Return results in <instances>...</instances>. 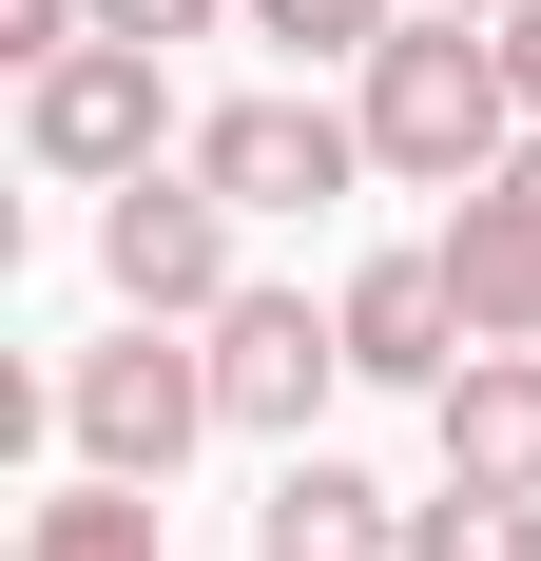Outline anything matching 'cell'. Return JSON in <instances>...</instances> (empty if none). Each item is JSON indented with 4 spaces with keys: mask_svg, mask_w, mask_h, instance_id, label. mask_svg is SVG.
I'll list each match as a JSON object with an SVG mask.
<instances>
[{
    "mask_svg": "<svg viewBox=\"0 0 541 561\" xmlns=\"http://www.w3.org/2000/svg\"><path fill=\"white\" fill-rule=\"evenodd\" d=\"M406 561H541V504H503V484H445V504H406Z\"/></svg>",
    "mask_w": 541,
    "mask_h": 561,
    "instance_id": "12",
    "label": "cell"
},
{
    "mask_svg": "<svg viewBox=\"0 0 541 561\" xmlns=\"http://www.w3.org/2000/svg\"><path fill=\"white\" fill-rule=\"evenodd\" d=\"M252 561H406V504H387L368 465L290 446V465H270V504H252Z\"/></svg>",
    "mask_w": 541,
    "mask_h": 561,
    "instance_id": "10",
    "label": "cell"
},
{
    "mask_svg": "<svg viewBox=\"0 0 541 561\" xmlns=\"http://www.w3.org/2000/svg\"><path fill=\"white\" fill-rule=\"evenodd\" d=\"M348 116H368V174H406V194H464V174H503L541 136L522 78H503V20H445V0H406L348 58Z\"/></svg>",
    "mask_w": 541,
    "mask_h": 561,
    "instance_id": "1",
    "label": "cell"
},
{
    "mask_svg": "<svg viewBox=\"0 0 541 561\" xmlns=\"http://www.w3.org/2000/svg\"><path fill=\"white\" fill-rule=\"evenodd\" d=\"M329 310H348V388H445V368L484 348V330H464V290H445V252H368Z\"/></svg>",
    "mask_w": 541,
    "mask_h": 561,
    "instance_id": "8",
    "label": "cell"
},
{
    "mask_svg": "<svg viewBox=\"0 0 541 561\" xmlns=\"http://www.w3.org/2000/svg\"><path fill=\"white\" fill-rule=\"evenodd\" d=\"M214 426H232V407H214V330H156V310H136L116 348H78V368H58V446L116 465V484H174Z\"/></svg>",
    "mask_w": 541,
    "mask_h": 561,
    "instance_id": "2",
    "label": "cell"
},
{
    "mask_svg": "<svg viewBox=\"0 0 541 561\" xmlns=\"http://www.w3.org/2000/svg\"><path fill=\"white\" fill-rule=\"evenodd\" d=\"M503 78H522V116H541V0H503Z\"/></svg>",
    "mask_w": 541,
    "mask_h": 561,
    "instance_id": "15",
    "label": "cell"
},
{
    "mask_svg": "<svg viewBox=\"0 0 541 561\" xmlns=\"http://www.w3.org/2000/svg\"><path fill=\"white\" fill-rule=\"evenodd\" d=\"M445 426V484H503V504H541V348H464L426 388Z\"/></svg>",
    "mask_w": 541,
    "mask_h": 561,
    "instance_id": "9",
    "label": "cell"
},
{
    "mask_svg": "<svg viewBox=\"0 0 541 561\" xmlns=\"http://www.w3.org/2000/svg\"><path fill=\"white\" fill-rule=\"evenodd\" d=\"M194 174H214L232 214H329V194L368 174V116L348 98H214L194 116Z\"/></svg>",
    "mask_w": 541,
    "mask_h": 561,
    "instance_id": "5",
    "label": "cell"
},
{
    "mask_svg": "<svg viewBox=\"0 0 541 561\" xmlns=\"http://www.w3.org/2000/svg\"><path fill=\"white\" fill-rule=\"evenodd\" d=\"M97 272H116V310H156V330H214L232 290H252V272H232V194L194 156L136 174V194H97Z\"/></svg>",
    "mask_w": 541,
    "mask_h": 561,
    "instance_id": "4",
    "label": "cell"
},
{
    "mask_svg": "<svg viewBox=\"0 0 541 561\" xmlns=\"http://www.w3.org/2000/svg\"><path fill=\"white\" fill-rule=\"evenodd\" d=\"M20 156H39L58 194H136V174L174 156V78H156V39H78V58H39V78H20Z\"/></svg>",
    "mask_w": 541,
    "mask_h": 561,
    "instance_id": "3",
    "label": "cell"
},
{
    "mask_svg": "<svg viewBox=\"0 0 541 561\" xmlns=\"http://www.w3.org/2000/svg\"><path fill=\"white\" fill-rule=\"evenodd\" d=\"M20 561H174L156 542V484H116V465H78L39 523H20Z\"/></svg>",
    "mask_w": 541,
    "mask_h": 561,
    "instance_id": "11",
    "label": "cell"
},
{
    "mask_svg": "<svg viewBox=\"0 0 541 561\" xmlns=\"http://www.w3.org/2000/svg\"><path fill=\"white\" fill-rule=\"evenodd\" d=\"M329 388H348V310H310V290H232L214 310V407L252 446H310Z\"/></svg>",
    "mask_w": 541,
    "mask_h": 561,
    "instance_id": "6",
    "label": "cell"
},
{
    "mask_svg": "<svg viewBox=\"0 0 541 561\" xmlns=\"http://www.w3.org/2000/svg\"><path fill=\"white\" fill-rule=\"evenodd\" d=\"M426 252H445V290H464V330H484V348H541V136H522L503 174L445 194Z\"/></svg>",
    "mask_w": 541,
    "mask_h": 561,
    "instance_id": "7",
    "label": "cell"
},
{
    "mask_svg": "<svg viewBox=\"0 0 541 561\" xmlns=\"http://www.w3.org/2000/svg\"><path fill=\"white\" fill-rule=\"evenodd\" d=\"M445 20H503V0H445Z\"/></svg>",
    "mask_w": 541,
    "mask_h": 561,
    "instance_id": "16",
    "label": "cell"
},
{
    "mask_svg": "<svg viewBox=\"0 0 541 561\" xmlns=\"http://www.w3.org/2000/svg\"><path fill=\"white\" fill-rule=\"evenodd\" d=\"M387 20H406V0H252L232 39H270V58H368Z\"/></svg>",
    "mask_w": 541,
    "mask_h": 561,
    "instance_id": "13",
    "label": "cell"
},
{
    "mask_svg": "<svg viewBox=\"0 0 541 561\" xmlns=\"http://www.w3.org/2000/svg\"><path fill=\"white\" fill-rule=\"evenodd\" d=\"M214 20H252V0H97V39H156V58H174V39H214Z\"/></svg>",
    "mask_w": 541,
    "mask_h": 561,
    "instance_id": "14",
    "label": "cell"
}]
</instances>
